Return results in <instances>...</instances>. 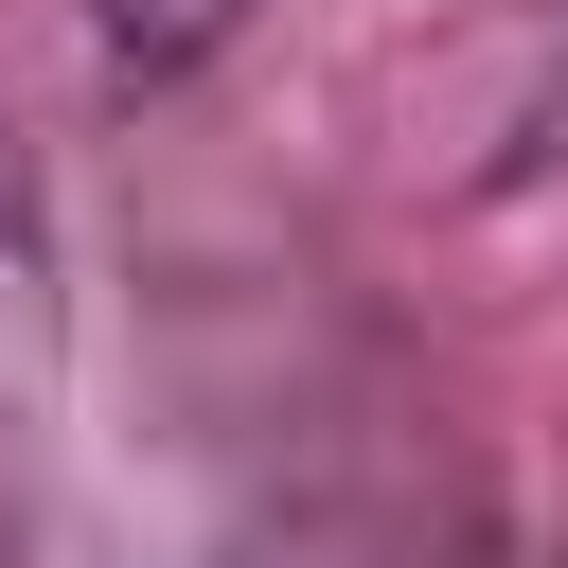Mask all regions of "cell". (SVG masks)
I'll use <instances>...</instances> for the list:
<instances>
[{"label":"cell","instance_id":"6da1fadb","mask_svg":"<svg viewBox=\"0 0 568 568\" xmlns=\"http://www.w3.org/2000/svg\"><path fill=\"white\" fill-rule=\"evenodd\" d=\"M231 18H248V0H89V36H106L124 89H178L195 53H231Z\"/></svg>","mask_w":568,"mask_h":568},{"label":"cell","instance_id":"7a4b0ae2","mask_svg":"<svg viewBox=\"0 0 568 568\" xmlns=\"http://www.w3.org/2000/svg\"><path fill=\"white\" fill-rule=\"evenodd\" d=\"M36 284H53V248H36V160H18V106H0V320L36 337Z\"/></svg>","mask_w":568,"mask_h":568}]
</instances>
